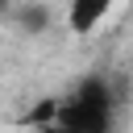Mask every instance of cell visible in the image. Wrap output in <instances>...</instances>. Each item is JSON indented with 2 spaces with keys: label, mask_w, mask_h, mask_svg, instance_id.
Instances as JSON below:
<instances>
[{
  "label": "cell",
  "mask_w": 133,
  "mask_h": 133,
  "mask_svg": "<svg viewBox=\"0 0 133 133\" xmlns=\"http://www.w3.org/2000/svg\"><path fill=\"white\" fill-rule=\"evenodd\" d=\"M0 12H8V0H0Z\"/></svg>",
  "instance_id": "4"
},
{
  "label": "cell",
  "mask_w": 133,
  "mask_h": 133,
  "mask_svg": "<svg viewBox=\"0 0 133 133\" xmlns=\"http://www.w3.org/2000/svg\"><path fill=\"white\" fill-rule=\"evenodd\" d=\"M116 0H66V29L75 37H87L91 29L104 25V17L112 12Z\"/></svg>",
  "instance_id": "2"
},
{
  "label": "cell",
  "mask_w": 133,
  "mask_h": 133,
  "mask_svg": "<svg viewBox=\"0 0 133 133\" xmlns=\"http://www.w3.org/2000/svg\"><path fill=\"white\" fill-rule=\"evenodd\" d=\"M17 17H21L25 25H33V29H42V25H46V8H21Z\"/></svg>",
  "instance_id": "3"
},
{
  "label": "cell",
  "mask_w": 133,
  "mask_h": 133,
  "mask_svg": "<svg viewBox=\"0 0 133 133\" xmlns=\"http://www.w3.org/2000/svg\"><path fill=\"white\" fill-rule=\"evenodd\" d=\"M112 104H116V96H112L108 79L87 75L66 100H54L50 125L54 129H71V133H104L112 125Z\"/></svg>",
  "instance_id": "1"
}]
</instances>
